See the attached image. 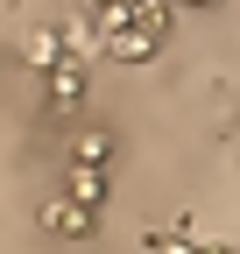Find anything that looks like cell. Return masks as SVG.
<instances>
[{"mask_svg": "<svg viewBox=\"0 0 240 254\" xmlns=\"http://www.w3.org/2000/svg\"><path fill=\"white\" fill-rule=\"evenodd\" d=\"M36 226H43V233H57V240H85V233L99 226V212H85L78 198H43Z\"/></svg>", "mask_w": 240, "mask_h": 254, "instance_id": "1", "label": "cell"}, {"mask_svg": "<svg viewBox=\"0 0 240 254\" xmlns=\"http://www.w3.org/2000/svg\"><path fill=\"white\" fill-rule=\"evenodd\" d=\"M99 50H106L113 64H148V57L163 50V36H156V28H141V21H134V28H120V36H106Z\"/></svg>", "mask_w": 240, "mask_h": 254, "instance_id": "2", "label": "cell"}, {"mask_svg": "<svg viewBox=\"0 0 240 254\" xmlns=\"http://www.w3.org/2000/svg\"><path fill=\"white\" fill-rule=\"evenodd\" d=\"M64 198H78L85 212H99V205H106V170H99V163H71V170H64Z\"/></svg>", "mask_w": 240, "mask_h": 254, "instance_id": "3", "label": "cell"}, {"mask_svg": "<svg viewBox=\"0 0 240 254\" xmlns=\"http://www.w3.org/2000/svg\"><path fill=\"white\" fill-rule=\"evenodd\" d=\"M43 92H50V106H78V99H85V64L64 57L57 71H43Z\"/></svg>", "mask_w": 240, "mask_h": 254, "instance_id": "4", "label": "cell"}, {"mask_svg": "<svg viewBox=\"0 0 240 254\" xmlns=\"http://www.w3.org/2000/svg\"><path fill=\"white\" fill-rule=\"evenodd\" d=\"M21 57L36 64V71H57V64H64L71 50H64V28H36V36L21 43Z\"/></svg>", "mask_w": 240, "mask_h": 254, "instance_id": "5", "label": "cell"}, {"mask_svg": "<svg viewBox=\"0 0 240 254\" xmlns=\"http://www.w3.org/2000/svg\"><path fill=\"white\" fill-rule=\"evenodd\" d=\"M71 163H113V134H99V127H78V134H71Z\"/></svg>", "mask_w": 240, "mask_h": 254, "instance_id": "6", "label": "cell"}, {"mask_svg": "<svg viewBox=\"0 0 240 254\" xmlns=\"http://www.w3.org/2000/svg\"><path fill=\"white\" fill-rule=\"evenodd\" d=\"M170 7H177V14H184V7H219V0H170Z\"/></svg>", "mask_w": 240, "mask_h": 254, "instance_id": "7", "label": "cell"}, {"mask_svg": "<svg viewBox=\"0 0 240 254\" xmlns=\"http://www.w3.org/2000/svg\"><path fill=\"white\" fill-rule=\"evenodd\" d=\"M92 7H106V0H92Z\"/></svg>", "mask_w": 240, "mask_h": 254, "instance_id": "8", "label": "cell"}]
</instances>
